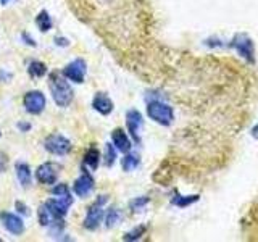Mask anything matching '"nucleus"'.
<instances>
[{
  "label": "nucleus",
  "instance_id": "cd10ccee",
  "mask_svg": "<svg viewBox=\"0 0 258 242\" xmlns=\"http://www.w3.org/2000/svg\"><path fill=\"white\" fill-rule=\"evenodd\" d=\"M7 168H8V155L5 152L0 150V174L5 173Z\"/></svg>",
  "mask_w": 258,
  "mask_h": 242
},
{
  "label": "nucleus",
  "instance_id": "423d86ee",
  "mask_svg": "<svg viewBox=\"0 0 258 242\" xmlns=\"http://www.w3.org/2000/svg\"><path fill=\"white\" fill-rule=\"evenodd\" d=\"M231 47L236 48V52L245 58L248 63H253L255 62V45L252 42V39L245 34H237L236 37L232 39V44Z\"/></svg>",
  "mask_w": 258,
  "mask_h": 242
},
{
  "label": "nucleus",
  "instance_id": "9b49d317",
  "mask_svg": "<svg viewBox=\"0 0 258 242\" xmlns=\"http://www.w3.org/2000/svg\"><path fill=\"white\" fill-rule=\"evenodd\" d=\"M0 221H2L4 228L10 234H13V236H21V234L24 232L23 218L12 213V212H2V213H0Z\"/></svg>",
  "mask_w": 258,
  "mask_h": 242
},
{
  "label": "nucleus",
  "instance_id": "dca6fc26",
  "mask_svg": "<svg viewBox=\"0 0 258 242\" xmlns=\"http://www.w3.org/2000/svg\"><path fill=\"white\" fill-rule=\"evenodd\" d=\"M84 166L91 168L92 171H95L100 165V152L97 147H89L84 153V160H83Z\"/></svg>",
  "mask_w": 258,
  "mask_h": 242
},
{
  "label": "nucleus",
  "instance_id": "2f4dec72",
  "mask_svg": "<svg viewBox=\"0 0 258 242\" xmlns=\"http://www.w3.org/2000/svg\"><path fill=\"white\" fill-rule=\"evenodd\" d=\"M252 136H253V137H258V126H255V128L252 129Z\"/></svg>",
  "mask_w": 258,
  "mask_h": 242
},
{
  "label": "nucleus",
  "instance_id": "72a5a7b5",
  "mask_svg": "<svg viewBox=\"0 0 258 242\" xmlns=\"http://www.w3.org/2000/svg\"><path fill=\"white\" fill-rule=\"evenodd\" d=\"M0 242H2V239H0Z\"/></svg>",
  "mask_w": 258,
  "mask_h": 242
},
{
  "label": "nucleus",
  "instance_id": "6e6552de",
  "mask_svg": "<svg viewBox=\"0 0 258 242\" xmlns=\"http://www.w3.org/2000/svg\"><path fill=\"white\" fill-rule=\"evenodd\" d=\"M58 171H60L58 165L53 163V161H45V163L37 166V169H36V179L40 184H45V186L56 184V181H58Z\"/></svg>",
  "mask_w": 258,
  "mask_h": 242
},
{
  "label": "nucleus",
  "instance_id": "7ed1b4c3",
  "mask_svg": "<svg viewBox=\"0 0 258 242\" xmlns=\"http://www.w3.org/2000/svg\"><path fill=\"white\" fill-rule=\"evenodd\" d=\"M107 196H100L99 199H95L94 204L89 205L87 208V213L84 218V228L89 231H95L97 228L100 226L103 216H105V210L103 205L107 204Z\"/></svg>",
  "mask_w": 258,
  "mask_h": 242
},
{
  "label": "nucleus",
  "instance_id": "473e14b6",
  "mask_svg": "<svg viewBox=\"0 0 258 242\" xmlns=\"http://www.w3.org/2000/svg\"><path fill=\"white\" fill-rule=\"evenodd\" d=\"M12 2V0H0V4H2V5H7V4H10Z\"/></svg>",
  "mask_w": 258,
  "mask_h": 242
},
{
  "label": "nucleus",
  "instance_id": "c756f323",
  "mask_svg": "<svg viewBox=\"0 0 258 242\" xmlns=\"http://www.w3.org/2000/svg\"><path fill=\"white\" fill-rule=\"evenodd\" d=\"M55 44L58 45V47H70V40H68L67 37L56 36V37H55Z\"/></svg>",
  "mask_w": 258,
  "mask_h": 242
},
{
  "label": "nucleus",
  "instance_id": "f03ea898",
  "mask_svg": "<svg viewBox=\"0 0 258 242\" xmlns=\"http://www.w3.org/2000/svg\"><path fill=\"white\" fill-rule=\"evenodd\" d=\"M147 115L161 126H171L174 121V110L163 100H150L147 103Z\"/></svg>",
  "mask_w": 258,
  "mask_h": 242
},
{
  "label": "nucleus",
  "instance_id": "39448f33",
  "mask_svg": "<svg viewBox=\"0 0 258 242\" xmlns=\"http://www.w3.org/2000/svg\"><path fill=\"white\" fill-rule=\"evenodd\" d=\"M23 107L29 115H40L47 107V99L40 91H29L23 97Z\"/></svg>",
  "mask_w": 258,
  "mask_h": 242
},
{
  "label": "nucleus",
  "instance_id": "4be33fe9",
  "mask_svg": "<svg viewBox=\"0 0 258 242\" xmlns=\"http://www.w3.org/2000/svg\"><path fill=\"white\" fill-rule=\"evenodd\" d=\"M37 220H39V224L44 226V228L50 226V223L55 220V218L52 216V213H50V210L45 207V204H42L37 208Z\"/></svg>",
  "mask_w": 258,
  "mask_h": 242
},
{
  "label": "nucleus",
  "instance_id": "f8f14e48",
  "mask_svg": "<svg viewBox=\"0 0 258 242\" xmlns=\"http://www.w3.org/2000/svg\"><path fill=\"white\" fill-rule=\"evenodd\" d=\"M94 188H95V181H94L92 174L89 171L81 173V176L75 181V184H73V191H75V194L78 197L91 196V192L94 191Z\"/></svg>",
  "mask_w": 258,
  "mask_h": 242
},
{
  "label": "nucleus",
  "instance_id": "aec40b11",
  "mask_svg": "<svg viewBox=\"0 0 258 242\" xmlns=\"http://www.w3.org/2000/svg\"><path fill=\"white\" fill-rule=\"evenodd\" d=\"M121 220H123V212H121L119 208L113 207L108 210V213L105 215V226H107V228H115L116 224L121 223Z\"/></svg>",
  "mask_w": 258,
  "mask_h": 242
},
{
  "label": "nucleus",
  "instance_id": "f257e3e1",
  "mask_svg": "<svg viewBox=\"0 0 258 242\" xmlns=\"http://www.w3.org/2000/svg\"><path fill=\"white\" fill-rule=\"evenodd\" d=\"M48 87H50V94L58 107H63V108L70 107L73 102V97H75V92H73L67 78L60 76V73L52 71L50 75H48Z\"/></svg>",
  "mask_w": 258,
  "mask_h": 242
},
{
  "label": "nucleus",
  "instance_id": "393cba45",
  "mask_svg": "<svg viewBox=\"0 0 258 242\" xmlns=\"http://www.w3.org/2000/svg\"><path fill=\"white\" fill-rule=\"evenodd\" d=\"M115 161H116V149H115V145L107 144V145H105V166L110 168V166L115 165Z\"/></svg>",
  "mask_w": 258,
  "mask_h": 242
},
{
  "label": "nucleus",
  "instance_id": "6ab92c4d",
  "mask_svg": "<svg viewBox=\"0 0 258 242\" xmlns=\"http://www.w3.org/2000/svg\"><path fill=\"white\" fill-rule=\"evenodd\" d=\"M141 163V158L137 153H131V152H127L124 153V158L121 160V166H123V171H133V169H136L137 166H139Z\"/></svg>",
  "mask_w": 258,
  "mask_h": 242
},
{
  "label": "nucleus",
  "instance_id": "a211bd4d",
  "mask_svg": "<svg viewBox=\"0 0 258 242\" xmlns=\"http://www.w3.org/2000/svg\"><path fill=\"white\" fill-rule=\"evenodd\" d=\"M36 26L39 28L40 32H48L53 28V21H52V16L48 15L47 10H40L36 16Z\"/></svg>",
  "mask_w": 258,
  "mask_h": 242
},
{
  "label": "nucleus",
  "instance_id": "ddd939ff",
  "mask_svg": "<svg viewBox=\"0 0 258 242\" xmlns=\"http://www.w3.org/2000/svg\"><path fill=\"white\" fill-rule=\"evenodd\" d=\"M111 142H113V145H115L116 150L123 152V153L131 152V149H133L131 139H129V136L126 134L124 129H121V128H116L111 131Z\"/></svg>",
  "mask_w": 258,
  "mask_h": 242
},
{
  "label": "nucleus",
  "instance_id": "0eeeda50",
  "mask_svg": "<svg viewBox=\"0 0 258 242\" xmlns=\"http://www.w3.org/2000/svg\"><path fill=\"white\" fill-rule=\"evenodd\" d=\"M86 71H87V63L83 58H75L70 62L63 70V76L73 81L76 84H83L84 78H86Z\"/></svg>",
  "mask_w": 258,
  "mask_h": 242
},
{
  "label": "nucleus",
  "instance_id": "f704fd0d",
  "mask_svg": "<svg viewBox=\"0 0 258 242\" xmlns=\"http://www.w3.org/2000/svg\"><path fill=\"white\" fill-rule=\"evenodd\" d=\"M0 136H2V133H0Z\"/></svg>",
  "mask_w": 258,
  "mask_h": 242
},
{
  "label": "nucleus",
  "instance_id": "b1692460",
  "mask_svg": "<svg viewBox=\"0 0 258 242\" xmlns=\"http://www.w3.org/2000/svg\"><path fill=\"white\" fill-rule=\"evenodd\" d=\"M149 202H150V199H149V197H145V196H142V197H136V199H133L131 202H129V210H131L133 213H136V212H142V210L149 205Z\"/></svg>",
  "mask_w": 258,
  "mask_h": 242
},
{
  "label": "nucleus",
  "instance_id": "20e7f679",
  "mask_svg": "<svg viewBox=\"0 0 258 242\" xmlns=\"http://www.w3.org/2000/svg\"><path fill=\"white\" fill-rule=\"evenodd\" d=\"M44 147L48 153H52L55 157H64L73 150V144L63 134L53 133L50 136H47V139L44 141Z\"/></svg>",
  "mask_w": 258,
  "mask_h": 242
},
{
  "label": "nucleus",
  "instance_id": "bb28decb",
  "mask_svg": "<svg viewBox=\"0 0 258 242\" xmlns=\"http://www.w3.org/2000/svg\"><path fill=\"white\" fill-rule=\"evenodd\" d=\"M15 208H16V212H18L21 216H29L31 215V212H29V207L24 204V202H21V200H16L15 202Z\"/></svg>",
  "mask_w": 258,
  "mask_h": 242
},
{
  "label": "nucleus",
  "instance_id": "5701e85b",
  "mask_svg": "<svg viewBox=\"0 0 258 242\" xmlns=\"http://www.w3.org/2000/svg\"><path fill=\"white\" fill-rule=\"evenodd\" d=\"M145 231H147V226H144V224H139V226H136L134 229L131 231H127L124 236H123V240H127V242H134V240H139Z\"/></svg>",
  "mask_w": 258,
  "mask_h": 242
},
{
  "label": "nucleus",
  "instance_id": "412c9836",
  "mask_svg": "<svg viewBox=\"0 0 258 242\" xmlns=\"http://www.w3.org/2000/svg\"><path fill=\"white\" fill-rule=\"evenodd\" d=\"M199 196L196 194V196H179V194H176V196L171 199V204L177 208H185L189 207L192 204H196V202H199Z\"/></svg>",
  "mask_w": 258,
  "mask_h": 242
},
{
  "label": "nucleus",
  "instance_id": "f3484780",
  "mask_svg": "<svg viewBox=\"0 0 258 242\" xmlns=\"http://www.w3.org/2000/svg\"><path fill=\"white\" fill-rule=\"evenodd\" d=\"M28 75L32 79H39V78H44L47 75V65L39 62V60H31L28 63Z\"/></svg>",
  "mask_w": 258,
  "mask_h": 242
},
{
  "label": "nucleus",
  "instance_id": "a878e982",
  "mask_svg": "<svg viewBox=\"0 0 258 242\" xmlns=\"http://www.w3.org/2000/svg\"><path fill=\"white\" fill-rule=\"evenodd\" d=\"M52 196L53 197H60V199H70V197H73V194H71V191H70V188L67 184L60 183L52 189Z\"/></svg>",
  "mask_w": 258,
  "mask_h": 242
},
{
  "label": "nucleus",
  "instance_id": "4468645a",
  "mask_svg": "<svg viewBox=\"0 0 258 242\" xmlns=\"http://www.w3.org/2000/svg\"><path fill=\"white\" fill-rule=\"evenodd\" d=\"M92 107L95 111H99L100 115L107 116L113 111V108H115V103H113V100L105 92H97L92 99Z\"/></svg>",
  "mask_w": 258,
  "mask_h": 242
},
{
  "label": "nucleus",
  "instance_id": "1a4fd4ad",
  "mask_svg": "<svg viewBox=\"0 0 258 242\" xmlns=\"http://www.w3.org/2000/svg\"><path fill=\"white\" fill-rule=\"evenodd\" d=\"M142 126H144V118H142V113L139 110H129L126 113V128H127V133L131 134V137L134 139V142L141 144V131H142Z\"/></svg>",
  "mask_w": 258,
  "mask_h": 242
},
{
  "label": "nucleus",
  "instance_id": "7c9ffc66",
  "mask_svg": "<svg viewBox=\"0 0 258 242\" xmlns=\"http://www.w3.org/2000/svg\"><path fill=\"white\" fill-rule=\"evenodd\" d=\"M16 128H18L21 133H29L31 131V123H26V121H20V123L16 125Z\"/></svg>",
  "mask_w": 258,
  "mask_h": 242
},
{
  "label": "nucleus",
  "instance_id": "2eb2a0df",
  "mask_svg": "<svg viewBox=\"0 0 258 242\" xmlns=\"http://www.w3.org/2000/svg\"><path fill=\"white\" fill-rule=\"evenodd\" d=\"M15 173H16V179H18V183L23 186V188H29L32 184V171L28 163H24V161H16Z\"/></svg>",
  "mask_w": 258,
  "mask_h": 242
},
{
  "label": "nucleus",
  "instance_id": "9d476101",
  "mask_svg": "<svg viewBox=\"0 0 258 242\" xmlns=\"http://www.w3.org/2000/svg\"><path fill=\"white\" fill-rule=\"evenodd\" d=\"M44 204L48 210H50V213L55 220H63V218L68 215L70 207L73 205V197H70V199L53 197V199H48L47 202H44Z\"/></svg>",
  "mask_w": 258,
  "mask_h": 242
},
{
  "label": "nucleus",
  "instance_id": "c85d7f7f",
  "mask_svg": "<svg viewBox=\"0 0 258 242\" xmlns=\"http://www.w3.org/2000/svg\"><path fill=\"white\" fill-rule=\"evenodd\" d=\"M21 40H23V42L26 44V45H29V47H36V45H37V44H36V40L32 39V37L28 34V32H21Z\"/></svg>",
  "mask_w": 258,
  "mask_h": 242
}]
</instances>
